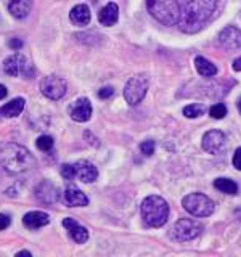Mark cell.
I'll return each mask as SVG.
<instances>
[{
  "instance_id": "obj_8",
  "label": "cell",
  "mask_w": 241,
  "mask_h": 257,
  "mask_svg": "<svg viewBox=\"0 0 241 257\" xmlns=\"http://www.w3.org/2000/svg\"><path fill=\"white\" fill-rule=\"evenodd\" d=\"M148 92V79L145 76H134L124 87V98L129 104H139Z\"/></svg>"
},
{
  "instance_id": "obj_3",
  "label": "cell",
  "mask_w": 241,
  "mask_h": 257,
  "mask_svg": "<svg viewBox=\"0 0 241 257\" xmlns=\"http://www.w3.org/2000/svg\"><path fill=\"white\" fill-rule=\"evenodd\" d=\"M142 219L148 228H159L169 219V206L164 198L151 195L142 203Z\"/></svg>"
},
{
  "instance_id": "obj_19",
  "label": "cell",
  "mask_w": 241,
  "mask_h": 257,
  "mask_svg": "<svg viewBox=\"0 0 241 257\" xmlns=\"http://www.w3.org/2000/svg\"><path fill=\"white\" fill-rule=\"evenodd\" d=\"M69 20L72 24H76V26H87V24L90 23V8L85 4L76 5L69 13Z\"/></svg>"
},
{
  "instance_id": "obj_34",
  "label": "cell",
  "mask_w": 241,
  "mask_h": 257,
  "mask_svg": "<svg viewBox=\"0 0 241 257\" xmlns=\"http://www.w3.org/2000/svg\"><path fill=\"white\" fill-rule=\"evenodd\" d=\"M7 93H8L7 87H5V85H2V84H0V100H2V98H5V96H7Z\"/></svg>"
},
{
  "instance_id": "obj_31",
  "label": "cell",
  "mask_w": 241,
  "mask_h": 257,
  "mask_svg": "<svg viewBox=\"0 0 241 257\" xmlns=\"http://www.w3.org/2000/svg\"><path fill=\"white\" fill-rule=\"evenodd\" d=\"M10 225V217L5 214H0V230H5Z\"/></svg>"
},
{
  "instance_id": "obj_30",
  "label": "cell",
  "mask_w": 241,
  "mask_h": 257,
  "mask_svg": "<svg viewBox=\"0 0 241 257\" xmlns=\"http://www.w3.org/2000/svg\"><path fill=\"white\" fill-rule=\"evenodd\" d=\"M114 93V90H112V87H103L101 90L98 92V96L101 100H106V98H109V96Z\"/></svg>"
},
{
  "instance_id": "obj_22",
  "label": "cell",
  "mask_w": 241,
  "mask_h": 257,
  "mask_svg": "<svg viewBox=\"0 0 241 257\" xmlns=\"http://www.w3.org/2000/svg\"><path fill=\"white\" fill-rule=\"evenodd\" d=\"M195 68L198 71V74H201L203 77H212L217 74V68L209 60H206L204 56H196Z\"/></svg>"
},
{
  "instance_id": "obj_29",
  "label": "cell",
  "mask_w": 241,
  "mask_h": 257,
  "mask_svg": "<svg viewBox=\"0 0 241 257\" xmlns=\"http://www.w3.org/2000/svg\"><path fill=\"white\" fill-rule=\"evenodd\" d=\"M231 163H233V166L238 169V171H241V148H236L235 155H233Z\"/></svg>"
},
{
  "instance_id": "obj_16",
  "label": "cell",
  "mask_w": 241,
  "mask_h": 257,
  "mask_svg": "<svg viewBox=\"0 0 241 257\" xmlns=\"http://www.w3.org/2000/svg\"><path fill=\"white\" fill-rule=\"evenodd\" d=\"M36 196L40 203L45 204H53L58 201V188L52 185L50 182H42L36 190Z\"/></svg>"
},
{
  "instance_id": "obj_33",
  "label": "cell",
  "mask_w": 241,
  "mask_h": 257,
  "mask_svg": "<svg viewBox=\"0 0 241 257\" xmlns=\"http://www.w3.org/2000/svg\"><path fill=\"white\" fill-rule=\"evenodd\" d=\"M233 69H235V71H241V56L233 61Z\"/></svg>"
},
{
  "instance_id": "obj_2",
  "label": "cell",
  "mask_w": 241,
  "mask_h": 257,
  "mask_svg": "<svg viewBox=\"0 0 241 257\" xmlns=\"http://www.w3.org/2000/svg\"><path fill=\"white\" fill-rule=\"evenodd\" d=\"M0 166L8 174H23L36 167V159L31 151L18 143H7L0 147Z\"/></svg>"
},
{
  "instance_id": "obj_25",
  "label": "cell",
  "mask_w": 241,
  "mask_h": 257,
  "mask_svg": "<svg viewBox=\"0 0 241 257\" xmlns=\"http://www.w3.org/2000/svg\"><path fill=\"white\" fill-rule=\"evenodd\" d=\"M36 145H37V148L40 151H50L53 148L55 142H53V139L50 135H42V137H39V139H37Z\"/></svg>"
},
{
  "instance_id": "obj_18",
  "label": "cell",
  "mask_w": 241,
  "mask_h": 257,
  "mask_svg": "<svg viewBox=\"0 0 241 257\" xmlns=\"http://www.w3.org/2000/svg\"><path fill=\"white\" fill-rule=\"evenodd\" d=\"M119 20V7L114 2L104 5L98 13V21L103 26H114Z\"/></svg>"
},
{
  "instance_id": "obj_32",
  "label": "cell",
  "mask_w": 241,
  "mask_h": 257,
  "mask_svg": "<svg viewBox=\"0 0 241 257\" xmlns=\"http://www.w3.org/2000/svg\"><path fill=\"white\" fill-rule=\"evenodd\" d=\"M21 47H23V42L20 39H12L10 40V48H13V50H20Z\"/></svg>"
},
{
  "instance_id": "obj_7",
  "label": "cell",
  "mask_w": 241,
  "mask_h": 257,
  "mask_svg": "<svg viewBox=\"0 0 241 257\" xmlns=\"http://www.w3.org/2000/svg\"><path fill=\"white\" fill-rule=\"evenodd\" d=\"M203 231V225L193 219H180L171 228V238L174 241H190L195 239Z\"/></svg>"
},
{
  "instance_id": "obj_12",
  "label": "cell",
  "mask_w": 241,
  "mask_h": 257,
  "mask_svg": "<svg viewBox=\"0 0 241 257\" xmlns=\"http://www.w3.org/2000/svg\"><path fill=\"white\" fill-rule=\"evenodd\" d=\"M219 44L227 50H236L241 47V31L235 26H227L219 32Z\"/></svg>"
},
{
  "instance_id": "obj_24",
  "label": "cell",
  "mask_w": 241,
  "mask_h": 257,
  "mask_svg": "<svg viewBox=\"0 0 241 257\" xmlns=\"http://www.w3.org/2000/svg\"><path fill=\"white\" fill-rule=\"evenodd\" d=\"M204 106L203 104H188V106L183 108V116L188 119H195L204 114Z\"/></svg>"
},
{
  "instance_id": "obj_6",
  "label": "cell",
  "mask_w": 241,
  "mask_h": 257,
  "mask_svg": "<svg viewBox=\"0 0 241 257\" xmlns=\"http://www.w3.org/2000/svg\"><path fill=\"white\" fill-rule=\"evenodd\" d=\"M182 204L185 211L195 217H207L214 212V203L203 193H190L183 198Z\"/></svg>"
},
{
  "instance_id": "obj_17",
  "label": "cell",
  "mask_w": 241,
  "mask_h": 257,
  "mask_svg": "<svg viewBox=\"0 0 241 257\" xmlns=\"http://www.w3.org/2000/svg\"><path fill=\"white\" fill-rule=\"evenodd\" d=\"M63 199H64V203H66L68 206H71V207H84V206L88 204V198L85 196V193L80 191L76 187L66 188Z\"/></svg>"
},
{
  "instance_id": "obj_4",
  "label": "cell",
  "mask_w": 241,
  "mask_h": 257,
  "mask_svg": "<svg viewBox=\"0 0 241 257\" xmlns=\"http://www.w3.org/2000/svg\"><path fill=\"white\" fill-rule=\"evenodd\" d=\"M150 15L164 26H172L179 21L180 5L177 0H147Z\"/></svg>"
},
{
  "instance_id": "obj_1",
  "label": "cell",
  "mask_w": 241,
  "mask_h": 257,
  "mask_svg": "<svg viewBox=\"0 0 241 257\" xmlns=\"http://www.w3.org/2000/svg\"><path fill=\"white\" fill-rule=\"evenodd\" d=\"M215 8V0H183L180 5L179 28L182 32L195 34L211 20Z\"/></svg>"
},
{
  "instance_id": "obj_5",
  "label": "cell",
  "mask_w": 241,
  "mask_h": 257,
  "mask_svg": "<svg viewBox=\"0 0 241 257\" xmlns=\"http://www.w3.org/2000/svg\"><path fill=\"white\" fill-rule=\"evenodd\" d=\"M4 71H5V74L12 77L20 76L24 79H32L36 74L34 64H32V61L23 53H13L10 56H7L4 61Z\"/></svg>"
},
{
  "instance_id": "obj_15",
  "label": "cell",
  "mask_w": 241,
  "mask_h": 257,
  "mask_svg": "<svg viewBox=\"0 0 241 257\" xmlns=\"http://www.w3.org/2000/svg\"><path fill=\"white\" fill-rule=\"evenodd\" d=\"M63 227L69 231L71 238L74 239L77 244H84L88 239V230L82 227V225H79L74 219H71V217L63 219Z\"/></svg>"
},
{
  "instance_id": "obj_14",
  "label": "cell",
  "mask_w": 241,
  "mask_h": 257,
  "mask_svg": "<svg viewBox=\"0 0 241 257\" xmlns=\"http://www.w3.org/2000/svg\"><path fill=\"white\" fill-rule=\"evenodd\" d=\"M48 223H50V215L42 211H31L28 214H24V217H23V225L29 230L42 228Z\"/></svg>"
},
{
  "instance_id": "obj_26",
  "label": "cell",
  "mask_w": 241,
  "mask_h": 257,
  "mask_svg": "<svg viewBox=\"0 0 241 257\" xmlns=\"http://www.w3.org/2000/svg\"><path fill=\"white\" fill-rule=\"evenodd\" d=\"M209 114H211V117H214V119H223L225 116H227V106L222 103H217V104H214V106H211Z\"/></svg>"
},
{
  "instance_id": "obj_10",
  "label": "cell",
  "mask_w": 241,
  "mask_h": 257,
  "mask_svg": "<svg viewBox=\"0 0 241 257\" xmlns=\"http://www.w3.org/2000/svg\"><path fill=\"white\" fill-rule=\"evenodd\" d=\"M227 145V137L220 131H209L203 135V148L211 155H220Z\"/></svg>"
},
{
  "instance_id": "obj_27",
  "label": "cell",
  "mask_w": 241,
  "mask_h": 257,
  "mask_svg": "<svg viewBox=\"0 0 241 257\" xmlns=\"http://www.w3.org/2000/svg\"><path fill=\"white\" fill-rule=\"evenodd\" d=\"M61 175H63V179H66V180H74L76 179V177H74V166L64 164L61 167Z\"/></svg>"
},
{
  "instance_id": "obj_13",
  "label": "cell",
  "mask_w": 241,
  "mask_h": 257,
  "mask_svg": "<svg viewBox=\"0 0 241 257\" xmlns=\"http://www.w3.org/2000/svg\"><path fill=\"white\" fill-rule=\"evenodd\" d=\"M69 116L76 122H87L92 116V103L88 98H79L71 104Z\"/></svg>"
},
{
  "instance_id": "obj_28",
  "label": "cell",
  "mask_w": 241,
  "mask_h": 257,
  "mask_svg": "<svg viewBox=\"0 0 241 257\" xmlns=\"http://www.w3.org/2000/svg\"><path fill=\"white\" fill-rule=\"evenodd\" d=\"M140 150H142V153H143L145 156H151L153 153H155V142H153V140L143 142L140 145Z\"/></svg>"
},
{
  "instance_id": "obj_36",
  "label": "cell",
  "mask_w": 241,
  "mask_h": 257,
  "mask_svg": "<svg viewBox=\"0 0 241 257\" xmlns=\"http://www.w3.org/2000/svg\"><path fill=\"white\" fill-rule=\"evenodd\" d=\"M238 108H239V112H241V98H239V101H238Z\"/></svg>"
},
{
  "instance_id": "obj_23",
  "label": "cell",
  "mask_w": 241,
  "mask_h": 257,
  "mask_svg": "<svg viewBox=\"0 0 241 257\" xmlns=\"http://www.w3.org/2000/svg\"><path fill=\"white\" fill-rule=\"evenodd\" d=\"M214 187L222 193H227V195H236L238 193V185L230 179H215Z\"/></svg>"
},
{
  "instance_id": "obj_20",
  "label": "cell",
  "mask_w": 241,
  "mask_h": 257,
  "mask_svg": "<svg viewBox=\"0 0 241 257\" xmlns=\"http://www.w3.org/2000/svg\"><path fill=\"white\" fill-rule=\"evenodd\" d=\"M24 98H13L12 101H8L5 103L2 108H0V112H2V116L5 117H16V116H20L23 109H24Z\"/></svg>"
},
{
  "instance_id": "obj_35",
  "label": "cell",
  "mask_w": 241,
  "mask_h": 257,
  "mask_svg": "<svg viewBox=\"0 0 241 257\" xmlns=\"http://www.w3.org/2000/svg\"><path fill=\"white\" fill-rule=\"evenodd\" d=\"M16 255H32L29 251H20V252H16Z\"/></svg>"
},
{
  "instance_id": "obj_21",
  "label": "cell",
  "mask_w": 241,
  "mask_h": 257,
  "mask_svg": "<svg viewBox=\"0 0 241 257\" xmlns=\"http://www.w3.org/2000/svg\"><path fill=\"white\" fill-rule=\"evenodd\" d=\"M8 12H10L15 18H26L31 12V0H12L8 4Z\"/></svg>"
},
{
  "instance_id": "obj_11",
  "label": "cell",
  "mask_w": 241,
  "mask_h": 257,
  "mask_svg": "<svg viewBox=\"0 0 241 257\" xmlns=\"http://www.w3.org/2000/svg\"><path fill=\"white\" fill-rule=\"evenodd\" d=\"M74 166V177L77 180L84 182V183H92L98 179V169L92 164L90 161H77V163L72 164Z\"/></svg>"
},
{
  "instance_id": "obj_9",
  "label": "cell",
  "mask_w": 241,
  "mask_h": 257,
  "mask_svg": "<svg viewBox=\"0 0 241 257\" xmlns=\"http://www.w3.org/2000/svg\"><path fill=\"white\" fill-rule=\"evenodd\" d=\"M68 84L66 80L56 76H47L40 82V92L44 96H47L48 100H60L66 93Z\"/></svg>"
}]
</instances>
